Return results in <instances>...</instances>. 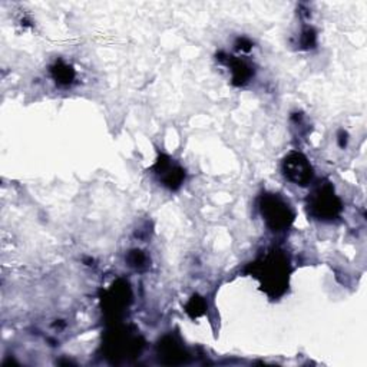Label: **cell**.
I'll list each match as a JSON object with an SVG mask.
<instances>
[{
  "label": "cell",
  "mask_w": 367,
  "mask_h": 367,
  "mask_svg": "<svg viewBox=\"0 0 367 367\" xmlns=\"http://www.w3.org/2000/svg\"><path fill=\"white\" fill-rule=\"evenodd\" d=\"M254 272L269 294L280 295L288 284L290 264L287 257L280 251H272L264 255L262 260L254 264Z\"/></svg>",
  "instance_id": "1"
},
{
  "label": "cell",
  "mask_w": 367,
  "mask_h": 367,
  "mask_svg": "<svg viewBox=\"0 0 367 367\" xmlns=\"http://www.w3.org/2000/svg\"><path fill=\"white\" fill-rule=\"evenodd\" d=\"M260 211L273 231H284L294 221V213L290 204L277 194H264L260 198Z\"/></svg>",
  "instance_id": "2"
},
{
  "label": "cell",
  "mask_w": 367,
  "mask_h": 367,
  "mask_svg": "<svg viewBox=\"0 0 367 367\" xmlns=\"http://www.w3.org/2000/svg\"><path fill=\"white\" fill-rule=\"evenodd\" d=\"M309 211L313 217L328 221L335 220L342 211V203L330 184L319 185L309 196Z\"/></svg>",
  "instance_id": "3"
},
{
  "label": "cell",
  "mask_w": 367,
  "mask_h": 367,
  "mask_svg": "<svg viewBox=\"0 0 367 367\" xmlns=\"http://www.w3.org/2000/svg\"><path fill=\"white\" fill-rule=\"evenodd\" d=\"M283 173L293 184L305 187L313 178V166L303 154L291 152L283 161Z\"/></svg>",
  "instance_id": "4"
},
{
  "label": "cell",
  "mask_w": 367,
  "mask_h": 367,
  "mask_svg": "<svg viewBox=\"0 0 367 367\" xmlns=\"http://www.w3.org/2000/svg\"><path fill=\"white\" fill-rule=\"evenodd\" d=\"M142 345H140L137 338H132L126 333H114L109 336L107 342V350L108 357H112L114 360L119 359H128L132 354H137L141 352Z\"/></svg>",
  "instance_id": "5"
},
{
  "label": "cell",
  "mask_w": 367,
  "mask_h": 367,
  "mask_svg": "<svg viewBox=\"0 0 367 367\" xmlns=\"http://www.w3.org/2000/svg\"><path fill=\"white\" fill-rule=\"evenodd\" d=\"M154 170L159 177V181L170 189L180 188L185 178V173L181 166L175 165L170 158L166 156H161L159 161H156Z\"/></svg>",
  "instance_id": "6"
},
{
  "label": "cell",
  "mask_w": 367,
  "mask_h": 367,
  "mask_svg": "<svg viewBox=\"0 0 367 367\" xmlns=\"http://www.w3.org/2000/svg\"><path fill=\"white\" fill-rule=\"evenodd\" d=\"M129 300H131L129 286L125 281H118L112 286L111 291L108 293V298L105 300V303L111 312L118 313L121 312V309L128 306Z\"/></svg>",
  "instance_id": "7"
},
{
  "label": "cell",
  "mask_w": 367,
  "mask_h": 367,
  "mask_svg": "<svg viewBox=\"0 0 367 367\" xmlns=\"http://www.w3.org/2000/svg\"><path fill=\"white\" fill-rule=\"evenodd\" d=\"M159 353H161V357L164 359L165 363L178 364V363L185 361L184 350L180 347V345H177L170 338H166V339L162 340V345H159Z\"/></svg>",
  "instance_id": "8"
},
{
  "label": "cell",
  "mask_w": 367,
  "mask_h": 367,
  "mask_svg": "<svg viewBox=\"0 0 367 367\" xmlns=\"http://www.w3.org/2000/svg\"><path fill=\"white\" fill-rule=\"evenodd\" d=\"M228 65L231 66L232 79H234L236 85H244L246 82H248V79L253 75V71L246 62L231 56V59H228Z\"/></svg>",
  "instance_id": "9"
},
{
  "label": "cell",
  "mask_w": 367,
  "mask_h": 367,
  "mask_svg": "<svg viewBox=\"0 0 367 367\" xmlns=\"http://www.w3.org/2000/svg\"><path fill=\"white\" fill-rule=\"evenodd\" d=\"M52 75H53L55 81L59 82L60 85H68V84H71V82L74 81V78H75V72H74V69L71 68V66L65 65V63H62V62H59V63H56V65L53 66Z\"/></svg>",
  "instance_id": "10"
},
{
  "label": "cell",
  "mask_w": 367,
  "mask_h": 367,
  "mask_svg": "<svg viewBox=\"0 0 367 367\" xmlns=\"http://www.w3.org/2000/svg\"><path fill=\"white\" fill-rule=\"evenodd\" d=\"M204 310H206L204 300L199 298L198 295H194V297L189 300V303L187 305V313H188L192 319L199 317L201 314H204Z\"/></svg>",
  "instance_id": "11"
},
{
  "label": "cell",
  "mask_w": 367,
  "mask_h": 367,
  "mask_svg": "<svg viewBox=\"0 0 367 367\" xmlns=\"http://www.w3.org/2000/svg\"><path fill=\"white\" fill-rule=\"evenodd\" d=\"M128 262L133 269H142V267L147 265V257L140 250H132L128 255Z\"/></svg>",
  "instance_id": "12"
}]
</instances>
